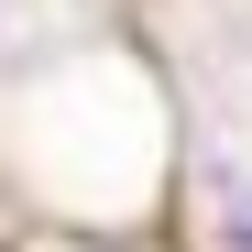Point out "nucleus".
<instances>
[{"label":"nucleus","instance_id":"1","mask_svg":"<svg viewBox=\"0 0 252 252\" xmlns=\"http://www.w3.org/2000/svg\"><path fill=\"white\" fill-rule=\"evenodd\" d=\"M220 241L252 252V176H241V164H220Z\"/></svg>","mask_w":252,"mask_h":252}]
</instances>
